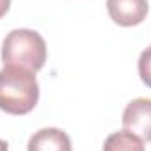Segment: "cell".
<instances>
[{"label":"cell","instance_id":"8992f818","mask_svg":"<svg viewBox=\"0 0 151 151\" xmlns=\"http://www.w3.org/2000/svg\"><path fill=\"white\" fill-rule=\"evenodd\" d=\"M102 151H146V146L139 135L128 130H119L106 139Z\"/></svg>","mask_w":151,"mask_h":151},{"label":"cell","instance_id":"3957f363","mask_svg":"<svg viewBox=\"0 0 151 151\" xmlns=\"http://www.w3.org/2000/svg\"><path fill=\"white\" fill-rule=\"evenodd\" d=\"M123 128L151 142V99H135L123 111Z\"/></svg>","mask_w":151,"mask_h":151},{"label":"cell","instance_id":"277c9868","mask_svg":"<svg viewBox=\"0 0 151 151\" xmlns=\"http://www.w3.org/2000/svg\"><path fill=\"white\" fill-rule=\"evenodd\" d=\"M107 12L116 25L135 27L148 16V0H107Z\"/></svg>","mask_w":151,"mask_h":151},{"label":"cell","instance_id":"52a82bcc","mask_svg":"<svg viewBox=\"0 0 151 151\" xmlns=\"http://www.w3.org/2000/svg\"><path fill=\"white\" fill-rule=\"evenodd\" d=\"M139 76L141 81L151 88V46H148L139 56Z\"/></svg>","mask_w":151,"mask_h":151},{"label":"cell","instance_id":"9c48e42d","mask_svg":"<svg viewBox=\"0 0 151 151\" xmlns=\"http://www.w3.org/2000/svg\"><path fill=\"white\" fill-rule=\"evenodd\" d=\"M0 151H9V144L2 139H0Z\"/></svg>","mask_w":151,"mask_h":151},{"label":"cell","instance_id":"7a4b0ae2","mask_svg":"<svg viewBox=\"0 0 151 151\" xmlns=\"http://www.w3.org/2000/svg\"><path fill=\"white\" fill-rule=\"evenodd\" d=\"M47 58L46 40L35 30L16 28L11 30L2 42L4 65H18L37 72L44 67Z\"/></svg>","mask_w":151,"mask_h":151},{"label":"cell","instance_id":"5b68a950","mask_svg":"<svg viewBox=\"0 0 151 151\" xmlns=\"http://www.w3.org/2000/svg\"><path fill=\"white\" fill-rule=\"evenodd\" d=\"M27 151H72V142L63 130L49 127L37 130L30 137Z\"/></svg>","mask_w":151,"mask_h":151},{"label":"cell","instance_id":"ba28073f","mask_svg":"<svg viewBox=\"0 0 151 151\" xmlns=\"http://www.w3.org/2000/svg\"><path fill=\"white\" fill-rule=\"evenodd\" d=\"M9 7H11V0H0V18H4L9 12Z\"/></svg>","mask_w":151,"mask_h":151},{"label":"cell","instance_id":"6da1fadb","mask_svg":"<svg viewBox=\"0 0 151 151\" xmlns=\"http://www.w3.org/2000/svg\"><path fill=\"white\" fill-rule=\"evenodd\" d=\"M39 93L35 72L18 65H4L0 70V111L14 116L28 114L37 106Z\"/></svg>","mask_w":151,"mask_h":151}]
</instances>
